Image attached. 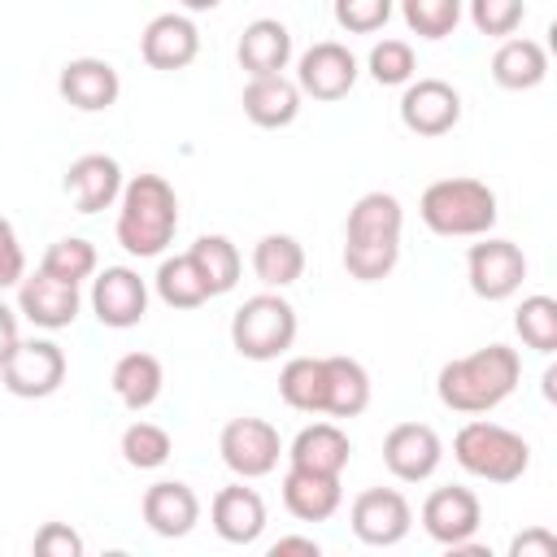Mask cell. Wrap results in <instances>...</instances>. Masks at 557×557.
Segmentation results:
<instances>
[{"label": "cell", "mask_w": 557, "mask_h": 557, "mask_svg": "<svg viewBox=\"0 0 557 557\" xmlns=\"http://www.w3.org/2000/svg\"><path fill=\"white\" fill-rule=\"evenodd\" d=\"M161 383H165V370H161V361H157L152 352H126V357H117V366H113V374H109L113 396H117L126 409H135V413L148 409V405H157Z\"/></svg>", "instance_id": "27"}, {"label": "cell", "mask_w": 557, "mask_h": 557, "mask_svg": "<svg viewBox=\"0 0 557 557\" xmlns=\"http://www.w3.org/2000/svg\"><path fill=\"white\" fill-rule=\"evenodd\" d=\"M91 313L100 318V326L113 331L139 326L148 313V283L131 265H104L91 278Z\"/></svg>", "instance_id": "12"}, {"label": "cell", "mask_w": 557, "mask_h": 557, "mask_svg": "<svg viewBox=\"0 0 557 557\" xmlns=\"http://www.w3.org/2000/svg\"><path fill=\"white\" fill-rule=\"evenodd\" d=\"M170 453H174V440L157 422H131L122 431V461L131 470H157L170 461Z\"/></svg>", "instance_id": "34"}, {"label": "cell", "mask_w": 557, "mask_h": 557, "mask_svg": "<svg viewBox=\"0 0 557 557\" xmlns=\"http://www.w3.org/2000/svg\"><path fill=\"white\" fill-rule=\"evenodd\" d=\"M461 4L466 0H400L405 26L422 39H448L461 22Z\"/></svg>", "instance_id": "36"}, {"label": "cell", "mask_w": 557, "mask_h": 557, "mask_svg": "<svg viewBox=\"0 0 557 557\" xmlns=\"http://www.w3.org/2000/svg\"><path fill=\"white\" fill-rule=\"evenodd\" d=\"M278 396H283V405H292L300 413H326V361L292 357L278 370Z\"/></svg>", "instance_id": "31"}, {"label": "cell", "mask_w": 557, "mask_h": 557, "mask_svg": "<svg viewBox=\"0 0 557 557\" xmlns=\"http://www.w3.org/2000/svg\"><path fill=\"white\" fill-rule=\"evenodd\" d=\"M348 457H352V440L335 422H313V426L296 431V440L287 448V461L292 466L318 470V474H344Z\"/></svg>", "instance_id": "25"}, {"label": "cell", "mask_w": 557, "mask_h": 557, "mask_svg": "<svg viewBox=\"0 0 557 557\" xmlns=\"http://www.w3.org/2000/svg\"><path fill=\"white\" fill-rule=\"evenodd\" d=\"M466 9H470L474 30L487 35V39L513 35V30L522 26V13H527L522 0H466Z\"/></svg>", "instance_id": "39"}, {"label": "cell", "mask_w": 557, "mask_h": 557, "mask_svg": "<svg viewBox=\"0 0 557 557\" xmlns=\"http://www.w3.org/2000/svg\"><path fill=\"white\" fill-rule=\"evenodd\" d=\"M35 553L39 557H83V535L70 531L65 522H44L35 535Z\"/></svg>", "instance_id": "40"}, {"label": "cell", "mask_w": 557, "mask_h": 557, "mask_svg": "<svg viewBox=\"0 0 557 557\" xmlns=\"http://www.w3.org/2000/svg\"><path fill=\"white\" fill-rule=\"evenodd\" d=\"M418 218L426 222L431 235L474 239V235H487L496 226L500 209H496V191L487 183H479V178H440L422 191Z\"/></svg>", "instance_id": "4"}, {"label": "cell", "mask_w": 557, "mask_h": 557, "mask_svg": "<svg viewBox=\"0 0 557 557\" xmlns=\"http://www.w3.org/2000/svg\"><path fill=\"white\" fill-rule=\"evenodd\" d=\"M509 557H557V535L544 527H531L509 540Z\"/></svg>", "instance_id": "42"}, {"label": "cell", "mask_w": 557, "mask_h": 557, "mask_svg": "<svg viewBox=\"0 0 557 557\" xmlns=\"http://www.w3.org/2000/svg\"><path fill=\"white\" fill-rule=\"evenodd\" d=\"M366 70L379 87H405L413 74H418V57L405 39H379L366 57Z\"/></svg>", "instance_id": "37"}, {"label": "cell", "mask_w": 557, "mask_h": 557, "mask_svg": "<svg viewBox=\"0 0 557 557\" xmlns=\"http://www.w3.org/2000/svg\"><path fill=\"white\" fill-rule=\"evenodd\" d=\"M117 244L131 257H161L178 231V196L161 174H135L117 196Z\"/></svg>", "instance_id": "3"}, {"label": "cell", "mask_w": 557, "mask_h": 557, "mask_svg": "<svg viewBox=\"0 0 557 557\" xmlns=\"http://www.w3.org/2000/svg\"><path fill=\"white\" fill-rule=\"evenodd\" d=\"M466 278L479 300H509L527 278V257L513 239H487L470 244L466 252Z\"/></svg>", "instance_id": "9"}, {"label": "cell", "mask_w": 557, "mask_h": 557, "mask_svg": "<svg viewBox=\"0 0 557 557\" xmlns=\"http://www.w3.org/2000/svg\"><path fill=\"white\" fill-rule=\"evenodd\" d=\"M348 522H352V535L370 548H392L409 535L413 527V509L409 500L396 492V487H366L352 509H348Z\"/></svg>", "instance_id": "11"}, {"label": "cell", "mask_w": 557, "mask_h": 557, "mask_svg": "<svg viewBox=\"0 0 557 557\" xmlns=\"http://www.w3.org/2000/svg\"><path fill=\"white\" fill-rule=\"evenodd\" d=\"M492 78L505 91H531L548 78V52L535 39H500L492 52Z\"/></svg>", "instance_id": "26"}, {"label": "cell", "mask_w": 557, "mask_h": 557, "mask_svg": "<svg viewBox=\"0 0 557 557\" xmlns=\"http://www.w3.org/2000/svg\"><path fill=\"white\" fill-rule=\"evenodd\" d=\"M139 52L152 70H187L200 52V30L187 13H157L139 35Z\"/></svg>", "instance_id": "18"}, {"label": "cell", "mask_w": 557, "mask_h": 557, "mask_svg": "<svg viewBox=\"0 0 557 557\" xmlns=\"http://www.w3.org/2000/svg\"><path fill=\"white\" fill-rule=\"evenodd\" d=\"M22 344V335H17V313L0 300V366L13 357V348Z\"/></svg>", "instance_id": "43"}, {"label": "cell", "mask_w": 557, "mask_h": 557, "mask_svg": "<svg viewBox=\"0 0 557 557\" xmlns=\"http://www.w3.org/2000/svg\"><path fill=\"white\" fill-rule=\"evenodd\" d=\"M326 361V413L357 418L370 405V374L352 357H322Z\"/></svg>", "instance_id": "29"}, {"label": "cell", "mask_w": 557, "mask_h": 557, "mask_svg": "<svg viewBox=\"0 0 557 557\" xmlns=\"http://www.w3.org/2000/svg\"><path fill=\"white\" fill-rule=\"evenodd\" d=\"M39 270L52 274V278H65V283H83V278L96 274V244L83 239V235H65V239L48 244Z\"/></svg>", "instance_id": "35"}, {"label": "cell", "mask_w": 557, "mask_h": 557, "mask_svg": "<svg viewBox=\"0 0 557 557\" xmlns=\"http://www.w3.org/2000/svg\"><path fill=\"white\" fill-rule=\"evenodd\" d=\"M187 252H191V261L200 265V274H205V283H209L213 296H226V292L239 283L244 261H239V248H235L226 235H200Z\"/></svg>", "instance_id": "32"}, {"label": "cell", "mask_w": 557, "mask_h": 557, "mask_svg": "<svg viewBox=\"0 0 557 557\" xmlns=\"http://www.w3.org/2000/svg\"><path fill=\"white\" fill-rule=\"evenodd\" d=\"M444 461V444L426 422H396L383 440V466L400 479V483H422L440 470Z\"/></svg>", "instance_id": "14"}, {"label": "cell", "mask_w": 557, "mask_h": 557, "mask_svg": "<svg viewBox=\"0 0 557 557\" xmlns=\"http://www.w3.org/2000/svg\"><path fill=\"white\" fill-rule=\"evenodd\" d=\"M396 0H331V13H335V26L348 30V35H374L387 26Z\"/></svg>", "instance_id": "38"}, {"label": "cell", "mask_w": 557, "mask_h": 557, "mask_svg": "<svg viewBox=\"0 0 557 557\" xmlns=\"http://www.w3.org/2000/svg\"><path fill=\"white\" fill-rule=\"evenodd\" d=\"M244 117L261 131H278V126H292L296 113H300V87L283 74H261V78H248L244 96Z\"/></svg>", "instance_id": "22"}, {"label": "cell", "mask_w": 557, "mask_h": 557, "mask_svg": "<svg viewBox=\"0 0 557 557\" xmlns=\"http://www.w3.org/2000/svg\"><path fill=\"white\" fill-rule=\"evenodd\" d=\"M78 283H65V278H52L44 270H35L30 278L22 274L17 283V313L44 331H61L78 318Z\"/></svg>", "instance_id": "17"}, {"label": "cell", "mask_w": 557, "mask_h": 557, "mask_svg": "<svg viewBox=\"0 0 557 557\" xmlns=\"http://www.w3.org/2000/svg\"><path fill=\"white\" fill-rule=\"evenodd\" d=\"M518 379H522L518 348L487 344V348H474L466 357H453L435 379V396L453 413H487L513 396Z\"/></svg>", "instance_id": "2"}, {"label": "cell", "mask_w": 557, "mask_h": 557, "mask_svg": "<svg viewBox=\"0 0 557 557\" xmlns=\"http://www.w3.org/2000/svg\"><path fill=\"white\" fill-rule=\"evenodd\" d=\"M235 57H239V65L248 70V78L283 74L287 61H292V30H287L278 17H257V22L244 26Z\"/></svg>", "instance_id": "24"}, {"label": "cell", "mask_w": 557, "mask_h": 557, "mask_svg": "<svg viewBox=\"0 0 557 557\" xmlns=\"http://www.w3.org/2000/svg\"><path fill=\"white\" fill-rule=\"evenodd\" d=\"M183 9H191V13H209V9H218L222 0H178Z\"/></svg>", "instance_id": "45"}, {"label": "cell", "mask_w": 557, "mask_h": 557, "mask_svg": "<svg viewBox=\"0 0 557 557\" xmlns=\"http://www.w3.org/2000/svg\"><path fill=\"white\" fill-rule=\"evenodd\" d=\"M57 91L65 104H74L78 113H104L117 104L122 96V78L104 57H74L61 65L57 74Z\"/></svg>", "instance_id": "16"}, {"label": "cell", "mask_w": 557, "mask_h": 557, "mask_svg": "<svg viewBox=\"0 0 557 557\" xmlns=\"http://www.w3.org/2000/svg\"><path fill=\"white\" fill-rule=\"evenodd\" d=\"M283 505H287V513L300 518V522H326V518L344 505L339 474H318V470L292 466V470L283 474Z\"/></svg>", "instance_id": "23"}, {"label": "cell", "mask_w": 557, "mask_h": 557, "mask_svg": "<svg viewBox=\"0 0 557 557\" xmlns=\"http://www.w3.org/2000/svg\"><path fill=\"white\" fill-rule=\"evenodd\" d=\"M218 453L231 474L265 479V474H274V466L283 457V440L265 418H231L218 435Z\"/></svg>", "instance_id": "7"}, {"label": "cell", "mask_w": 557, "mask_h": 557, "mask_svg": "<svg viewBox=\"0 0 557 557\" xmlns=\"http://www.w3.org/2000/svg\"><path fill=\"white\" fill-rule=\"evenodd\" d=\"M287 553L318 557L322 548H318V540H309V535H283V540H274V544H270V557H287Z\"/></svg>", "instance_id": "44"}, {"label": "cell", "mask_w": 557, "mask_h": 557, "mask_svg": "<svg viewBox=\"0 0 557 557\" xmlns=\"http://www.w3.org/2000/svg\"><path fill=\"white\" fill-rule=\"evenodd\" d=\"M231 344L248 361H274L296 344V309L278 292L248 296L231 318Z\"/></svg>", "instance_id": "6"}, {"label": "cell", "mask_w": 557, "mask_h": 557, "mask_svg": "<svg viewBox=\"0 0 557 557\" xmlns=\"http://www.w3.org/2000/svg\"><path fill=\"white\" fill-rule=\"evenodd\" d=\"M453 457L466 474L474 479H487V483H518L531 466V444L500 426V422H487V418H474L466 422L457 435H453Z\"/></svg>", "instance_id": "5"}, {"label": "cell", "mask_w": 557, "mask_h": 557, "mask_svg": "<svg viewBox=\"0 0 557 557\" xmlns=\"http://www.w3.org/2000/svg\"><path fill=\"white\" fill-rule=\"evenodd\" d=\"M252 274L270 287L283 292L305 274V248L296 235H261L252 248Z\"/></svg>", "instance_id": "28"}, {"label": "cell", "mask_w": 557, "mask_h": 557, "mask_svg": "<svg viewBox=\"0 0 557 557\" xmlns=\"http://www.w3.org/2000/svg\"><path fill=\"white\" fill-rule=\"evenodd\" d=\"M157 296L170 305V309H200L205 300H213L200 265L191 261V252H178V257H165L157 265V278H152Z\"/></svg>", "instance_id": "30"}, {"label": "cell", "mask_w": 557, "mask_h": 557, "mask_svg": "<svg viewBox=\"0 0 557 557\" xmlns=\"http://www.w3.org/2000/svg\"><path fill=\"white\" fill-rule=\"evenodd\" d=\"M144 522L161 535V540H183L196 522H200V500L187 483L178 479H161L144 492Z\"/></svg>", "instance_id": "21"}, {"label": "cell", "mask_w": 557, "mask_h": 557, "mask_svg": "<svg viewBox=\"0 0 557 557\" xmlns=\"http://www.w3.org/2000/svg\"><path fill=\"white\" fill-rule=\"evenodd\" d=\"M26 274V252L17 244V231L9 218H0V292L4 287H17Z\"/></svg>", "instance_id": "41"}, {"label": "cell", "mask_w": 557, "mask_h": 557, "mask_svg": "<svg viewBox=\"0 0 557 557\" xmlns=\"http://www.w3.org/2000/svg\"><path fill=\"white\" fill-rule=\"evenodd\" d=\"M513 331L535 352H557V300L553 296H527L513 313Z\"/></svg>", "instance_id": "33"}, {"label": "cell", "mask_w": 557, "mask_h": 557, "mask_svg": "<svg viewBox=\"0 0 557 557\" xmlns=\"http://www.w3.org/2000/svg\"><path fill=\"white\" fill-rule=\"evenodd\" d=\"M400 122L422 139H440L461 122V96L444 78H409L400 91Z\"/></svg>", "instance_id": "10"}, {"label": "cell", "mask_w": 557, "mask_h": 557, "mask_svg": "<svg viewBox=\"0 0 557 557\" xmlns=\"http://www.w3.org/2000/svg\"><path fill=\"white\" fill-rule=\"evenodd\" d=\"M0 383L22 400H44L65 383V352L57 339H22L0 366Z\"/></svg>", "instance_id": "8"}, {"label": "cell", "mask_w": 557, "mask_h": 557, "mask_svg": "<svg viewBox=\"0 0 557 557\" xmlns=\"http://www.w3.org/2000/svg\"><path fill=\"white\" fill-rule=\"evenodd\" d=\"M65 196L78 213H100L122 196V165L104 152H83L65 170Z\"/></svg>", "instance_id": "19"}, {"label": "cell", "mask_w": 557, "mask_h": 557, "mask_svg": "<svg viewBox=\"0 0 557 557\" xmlns=\"http://www.w3.org/2000/svg\"><path fill=\"white\" fill-rule=\"evenodd\" d=\"M479 522H483V505H479V496H474L470 487H461V483L435 487V492L422 500V531H426L435 544H444V548L470 540V535L479 531Z\"/></svg>", "instance_id": "15"}, {"label": "cell", "mask_w": 557, "mask_h": 557, "mask_svg": "<svg viewBox=\"0 0 557 557\" xmlns=\"http://www.w3.org/2000/svg\"><path fill=\"white\" fill-rule=\"evenodd\" d=\"M209 518H213V531L226 540V544H257L261 531H265V500L244 487V483H231L213 496L209 505Z\"/></svg>", "instance_id": "20"}, {"label": "cell", "mask_w": 557, "mask_h": 557, "mask_svg": "<svg viewBox=\"0 0 557 557\" xmlns=\"http://www.w3.org/2000/svg\"><path fill=\"white\" fill-rule=\"evenodd\" d=\"M405 209L392 191H366L344 222V270L357 283H379L400 261Z\"/></svg>", "instance_id": "1"}, {"label": "cell", "mask_w": 557, "mask_h": 557, "mask_svg": "<svg viewBox=\"0 0 557 557\" xmlns=\"http://www.w3.org/2000/svg\"><path fill=\"white\" fill-rule=\"evenodd\" d=\"M357 74H361L357 57L335 39L305 48L296 61V87H300V96H313V100H344L352 91Z\"/></svg>", "instance_id": "13"}]
</instances>
